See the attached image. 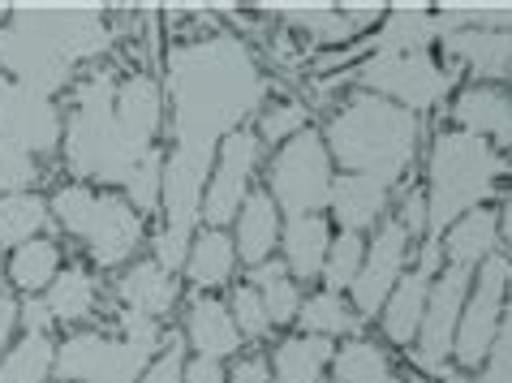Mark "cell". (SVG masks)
Here are the masks:
<instances>
[{
	"label": "cell",
	"mask_w": 512,
	"mask_h": 383,
	"mask_svg": "<svg viewBox=\"0 0 512 383\" xmlns=\"http://www.w3.org/2000/svg\"><path fill=\"white\" fill-rule=\"evenodd\" d=\"M250 285L259 289L263 297V306H267V315H272L276 328H284V323H297V310H302V285L289 276V267L276 263V259H267L259 267H250Z\"/></svg>",
	"instance_id": "e575fe53"
},
{
	"label": "cell",
	"mask_w": 512,
	"mask_h": 383,
	"mask_svg": "<svg viewBox=\"0 0 512 383\" xmlns=\"http://www.w3.org/2000/svg\"><path fill=\"white\" fill-rule=\"evenodd\" d=\"M358 82L366 95H379L405 112H431L448 99L452 74L435 61L431 52H409V56H366L358 65Z\"/></svg>",
	"instance_id": "ba28073f"
},
{
	"label": "cell",
	"mask_w": 512,
	"mask_h": 383,
	"mask_svg": "<svg viewBox=\"0 0 512 383\" xmlns=\"http://www.w3.org/2000/svg\"><path fill=\"white\" fill-rule=\"evenodd\" d=\"M0 297H9V267H5V254H0Z\"/></svg>",
	"instance_id": "f5cc1de1"
},
{
	"label": "cell",
	"mask_w": 512,
	"mask_h": 383,
	"mask_svg": "<svg viewBox=\"0 0 512 383\" xmlns=\"http://www.w3.org/2000/svg\"><path fill=\"white\" fill-rule=\"evenodd\" d=\"M18 302L13 297H0V358H5V349L18 340Z\"/></svg>",
	"instance_id": "7dc6e473"
},
{
	"label": "cell",
	"mask_w": 512,
	"mask_h": 383,
	"mask_svg": "<svg viewBox=\"0 0 512 383\" xmlns=\"http://www.w3.org/2000/svg\"><path fill=\"white\" fill-rule=\"evenodd\" d=\"M280 246H284L280 263L289 267V276L297 285H302V280H319L327 250H332V229H327L323 216H293V220H284Z\"/></svg>",
	"instance_id": "d4e9b609"
},
{
	"label": "cell",
	"mask_w": 512,
	"mask_h": 383,
	"mask_svg": "<svg viewBox=\"0 0 512 383\" xmlns=\"http://www.w3.org/2000/svg\"><path fill=\"white\" fill-rule=\"evenodd\" d=\"M9 22L22 26V31H31L39 44H48L74 69L82 61L104 56L112 44V31L95 5H13Z\"/></svg>",
	"instance_id": "9c48e42d"
},
{
	"label": "cell",
	"mask_w": 512,
	"mask_h": 383,
	"mask_svg": "<svg viewBox=\"0 0 512 383\" xmlns=\"http://www.w3.org/2000/svg\"><path fill=\"white\" fill-rule=\"evenodd\" d=\"M457 383H512V375L491 371V366H482V371H474V379H457Z\"/></svg>",
	"instance_id": "681fc988"
},
{
	"label": "cell",
	"mask_w": 512,
	"mask_h": 383,
	"mask_svg": "<svg viewBox=\"0 0 512 383\" xmlns=\"http://www.w3.org/2000/svg\"><path fill=\"white\" fill-rule=\"evenodd\" d=\"M508 280L512 267L500 254H491L478 272V285L469 289L461 323H457V340H452V362H461L465 371H478L487 362V353L495 345V332H500L504 319V302H508Z\"/></svg>",
	"instance_id": "8fae6325"
},
{
	"label": "cell",
	"mask_w": 512,
	"mask_h": 383,
	"mask_svg": "<svg viewBox=\"0 0 512 383\" xmlns=\"http://www.w3.org/2000/svg\"><path fill=\"white\" fill-rule=\"evenodd\" d=\"M332 155L319 130H302L289 143H280V151L267 164V194L276 198L280 216H319L332 198Z\"/></svg>",
	"instance_id": "52a82bcc"
},
{
	"label": "cell",
	"mask_w": 512,
	"mask_h": 383,
	"mask_svg": "<svg viewBox=\"0 0 512 383\" xmlns=\"http://www.w3.org/2000/svg\"><path fill=\"white\" fill-rule=\"evenodd\" d=\"M444 48L465 61L478 78H512V31H487V26H461V31L444 35Z\"/></svg>",
	"instance_id": "cb8c5ba5"
},
{
	"label": "cell",
	"mask_w": 512,
	"mask_h": 383,
	"mask_svg": "<svg viewBox=\"0 0 512 383\" xmlns=\"http://www.w3.org/2000/svg\"><path fill=\"white\" fill-rule=\"evenodd\" d=\"M125 203H130L142 220L160 207V190H164V151H147L134 164V173L125 177Z\"/></svg>",
	"instance_id": "f35d334b"
},
{
	"label": "cell",
	"mask_w": 512,
	"mask_h": 383,
	"mask_svg": "<svg viewBox=\"0 0 512 383\" xmlns=\"http://www.w3.org/2000/svg\"><path fill=\"white\" fill-rule=\"evenodd\" d=\"M418 134L422 125L414 112L388 104L379 95L358 91L345 99L323 130V143L332 164H345V173L375 177L383 186H396L418 155Z\"/></svg>",
	"instance_id": "7a4b0ae2"
},
{
	"label": "cell",
	"mask_w": 512,
	"mask_h": 383,
	"mask_svg": "<svg viewBox=\"0 0 512 383\" xmlns=\"http://www.w3.org/2000/svg\"><path fill=\"white\" fill-rule=\"evenodd\" d=\"M168 345V332L147 315L121 310V336L74 332L56 345V379L61 383H138L155 353Z\"/></svg>",
	"instance_id": "8992f818"
},
{
	"label": "cell",
	"mask_w": 512,
	"mask_h": 383,
	"mask_svg": "<svg viewBox=\"0 0 512 383\" xmlns=\"http://www.w3.org/2000/svg\"><path fill=\"white\" fill-rule=\"evenodd\" d=\"M272 13L284 22H293L297 31H306L310 39H319V44H345V39L358 35L353 22L345 18V9H336V5H276Z\"/></svg>",
	"instance_id": "8d00e7d4"
},
{
	"label": "cell",
	"mask_w": 512,
	"mask_h": 383,
	"mask_svg": "<svg viewBox=\"0 0 512 383\" xmlns=\"http://www.w3.org/2000/svg\"><path fill=\"white\" fill-rule=\"evenodd\" d=\"M44 302L52 310L56 328H61V323H65V328H74V323L95 315V306H99V280H95V272H87V267L69 263V267H61V276L48 285Z\"/></svg>",
	"instance_id": "4dcf8cb0"
},
{
	"label": "cell",
	"mask_w": 512,
	"mask_h": 383,
	"mask_svg": "<svg viewBox=\"0 0 512 383\" xmlns=\"http://www.w3.org/2000/svg\"><path fill=\"white\" fill-rule=\"evenodd\" d=\"M237 272V246L224 229H198L186 254V276L198 293H216Z\"/></svg>",
	"instance_id": "4316f807"
},
{
	"label": "cell",
	"mask_w": 512,
	"mask_h": 383,
	"mask_svg": "<svg viewBox=\"0 0 512 383\" xmlns=\"http://www.w3.org/2000/svg\"><path fill=\"white\" fill-rule=\"evenodd\" d=\"M263 95V69L237 35L216 31L168 52L164 99L173 104V143L216 151L263 108Z\"/></svg>",
	"instance_id": "6da1fadb"
},
{
	"label": "cell",
	"mask_w": 512,
	"mask_h": 383,
	"mask_svg": "<svg viewBox=\"0 0 512 383\" xmlns=\"http://www.w3.org/2000/svg\"><path fill=\"white\" fill-rule=\"evenodd\" d=\"M117 125L138 155L155 151V138H160V125H164V87L155 82L151 74H130L117 82Z\"/></svg>",
	"instance_id": "ac0fdd59"
},
{
	"label": "cell",
	"mask_w": 512,
	"mask_h": 383,
	"mask_svg": "<svg viewBox=\"0 0 512 383\" xmlns=\"http://www.w3.org/2000/svg\"><path fill=\"white\" fill-rule=\"evenodd\" d=\"M117 78L108 69H91L82 82H74L69 95V117H65V164L82 186H125V177L134 173L142 155L125 143L117 125Z\"/></svg>",
	"instance_id": "3957f363"
},
{
	"label": "cell",
	"mask_w": 512,
	"mask_h": 383,
	"mask_svg": "<svg viewBox=\"0 0 512 383\" xmlns=\"http://www.w3.org/2000/svg\"><path fill=\"white\" fill-rule=\"evenodd\" d=\"M181 340H186V349L194 353V358H207V362L233 358V353L241 349V332H237V323L229 315V302H220V297H211V293L190 297L186 332H181Z\"/></svg>",
	"instance_id": "d6986e66"
},
{
	"label": "cell",
	"mask_w": 512,
	"mask_h": 383,
	"mask_svg": "<svg viewBox=\"0 0 512 383\" xmlns=\"http://www.w3.org/2000/svg\"><path fill=\"white\" fill-rule=\"evenodd\" d=\"M409 246H414V237L401 220H383L375 241L366 246V259H362V272L353 280L349 289V302L358 310L362 319H379L383 302H388V293L396 289V280L405 276L409 267Z\"/></svg>",
	"instance_id": "5bb4252c"
},
{
	"label": "cell",
	"mask_w": 512,
	"mask_h": 383,
	"mask_svg": "<svg viewBox=\"0 0 512 383\" xmlns=\"http://www.w3.org/2000/svg\"><path fill=\"white\" fill-rule=\"evenodd\" d=\"M495 241H500V216L487 207L469 211V216H461L452 229L439 237V246H444V263L452 267H465V272H474L478 263L491 259Z\"/></svg>",
	"instance_id": "83f0119b"
},
{
	"label": "cell",
	"mask_w": 512,
	"mask_h": 383,
	"mask_svg": "<svg viewBox=\"0 0 512 383\" xmlns=\"http://www.w3.org/2000/svg\"><path fill=\"white\" fill-rule=\"evenodd\" d=\"M452 121L474 138H495L500 147H512V95L500 87H465L452 104Z\"/></svg>",
	"instance_id": "603a6c76"
},
{
	"label": "cell",
	"mask_w": 512,
	"mask_h": 383,
	"mask_svg": "<svg viewBox=\"0 0 512 383\" xmlns=\"http://www.w3.org/2000/svg\"><path fill=\"white\" fill-rule=\"evenodd\" d=\"M392 203V186H383L375 177H362V173H345L332 181V220L340 224L345 233H366L383 224V211Z\"/></svg>",
	"instance_id": "7402d4cb"
},
{
	"label": "cell",
	"mask_w": 512,
	"mask_h": 383,
	"mask_svg": "<svg viewBox=\"0 0 512 383\" xmlns=\"http://www.w3.org/2000/svg\"><path fill=\"white\" fill-rule=\"evenodd\" d=\"M5 267H9V289H18L26 297H44L52 280L61 276L65 259L52 237H35V241H26V246L9 250Z\"/></svg>",
	"instance_id": "f546056e"
},
{
	"label": "cell",
	"mask_w": 512,
	"mask_h": 383,
	"mask_svg": "<svg viewBox=\"0 0 512 383\" xmlns=\"http://www.w3.org/2000/svg\"><path fill=\"white\" fill-rule=\"evenodd\" d=\"M327 375L336 383H396L392 358L366 336H349L345 345L332 353V371Z\"/></svg>",
	"instance_id": "836d02e7"
},
{
	"label": "cell",
	"mask_w": 512,
	"mask_h": 383,
	"mask_svg": "<svg viewBox=\"0 0 512 383\" xmlns=\"http://www.w3.org/2000/svg\"><path fill=\"white\" fill-rule=\"evenodd\" d=\"M211 164H216V151L211 147L173 143V151L164 155V190H160L164 229H173L181 237L198 233V224H203V194H207V181H211Z\"/></svg>",
	"instance_id": "4fadbf2b"
},
{
	"label": "cell",
	"mask_w": 512,
	"mask_h": 383,
	"mask_svg": "<svg viewBox=\"0 0 512 383\" xmlns=\"http://www.w3.org/2000/svg\"><path fill=\"white\" fill-rule=\"evenodd\" d=\"M332 353L336 345L323 336H284L276 353L267 358L272 383H323V375L332 371Z\"/></svg>",
	"instance_id": "484cf974"
},
{
	"label": "cell",
	"mask_w": 512,
	"mask_h": 383,
	"mask_svg": "<svg viewBox=\"0 0 512 383\" xmlns=\"http://www.w3.org/2000/svg\"><path fill=\"white\" fill-rule=\"evenodd\" d=\"M362 259H366V246L358 233H340L332 237V250H327V263H323V289L327 293H345L353 289V280L362 272Z\"/></svg>",
	"instance_id": "74e56055"
},
{
	"label": "cell",
	"mask_w": 512,
	"mask_h": 383,
	"mask_svg": "<svg viewBox=\"0 0 512 383\" xmlns=\"http://www.w3.org/2000/svg\"><path fill=\"white\" fill-rule=\"evenodd\" d=\"M0 138L13 143L18 151H26L31 160L52 155L56 147H61V138H65V112L48 95L13 87L9 104L0 108Z\"/></svg>",
	"instance_id": "e0dca14e"
},
{
	"label": "cell",
	"mask_w": 512,
	"mask_h": 383,
	"mask_svg": "<svg viewBox=\"0 0 512 383\" xmlns=\"http://www.w3.org/2000/svg\"><path fill=\"white\" fill-rule=\"evenodd\" d=\"M297 323H302L306 336H358V310H349L345 293H310L302 310H297Z\"/></svg>",
	"instance_id": "d590c367"
},
{
	"label": "cell",
	"mask_w": 512,
	"mask_h": 383,
	"mask_svg": "<svg viewBox=\"0 0 512 383\" xmlns=\"http://www.w3.org/2000/svg\"><path fill=\"white\" fill-rule=\"evenodd\" d=\"M465 297H469V272L444 263V272H439L431 285V297H426V315H422V328L414 340V366L431 379H448L452 340H457Z\"/></svg>",
	"instance_id": "7c38bea8"
},
{
	"label": "cell",
	"mask_w": 512,
	"mask_h": 383,
	"mask_svg": "<svg viewBox=\"0 0 512 383\" xmlns=\"http://www.w3.org/2000/svg\"><path fill=\"white\" fill-rule=\"evenodd\" d=\"M0 69H5V78L13 87H26L48 99H56L74 82V65L61 61L48 44H39L31 31H22L13 22L0 26Z\"/></svg>",
	"instance_id": "2e32d148"
},
{
	"label": "cell",
	"mask_w": 512,
	"mask_h": 383,
	"mask_svg": "<svg viewBox=\"0 0 512 383\" xmlns=\"http://www.w3.org/2000/svg\"><path fill=\"white\" fill-rule=\"evenodd\" d=\"M9 95H13V82L5 78V69H0V108H5V104H9Z\"/></svg>",
	"instance_id": "816d5d0a"
},
{
	"label": "cell",
	"mask_w": 512,
	"mask_h": 383,
	"mask_svg": "<svg viewBox=\"0 0 512 383\" xmlns=\"http://www.w3.org/2000/svg\"><path fill=\"white\" fill-rule=\"evenodd\" d=\"M224 383H272V366H267V358H241L224 375Z\"/></svg>",
	"instance_id": "bcb514c9"
},
{
	"label": "cell",
	"mask_w": 512,
	"mask_h": 383,
	"mask_svg": "<svg viewBox=\"0 0 512 383\" xmlns=\"http://www.w3.org/2000/svg\"><path fill=\"white\" fill-rule=\"evenodd\" d=\"M504 173V160L487 138L465 130L435 134L426 155V237H444L452 224L469 211H478L495 194V181Z\"/></svg>",
	"instance_id": "277c9868"
},
{
	"label": "cell",
	"mask_w": 512,
	"mask_h": 383,
	"mask_svg": "<svg viewBox=\"0 0 512 383\" xmlns=\"http://www.w3.org/2000/svg\"><path fill=\"white\" fill-rule=\"evenodd\" d=\"M263 164V143L254 130H237L216 147L211 181L203 194V224L198 229H229L241 203L254 194V173Z\"/></svg>",
	"instance_id": "30bf717a"
},
{
	"label": "cell",
	"mask_w": 512,
	"mask_h": 383,
	"mask_svg": "<svg viewBox=\"0 0 512 383\" xmlns=\"http://www.w3.org/2000/svg\"><path fill=\"white\" fill-rule=\"evenodd\" d=\"M302 130H310V108L302 99H276L272 108H263L259 117V143H289Z\"/></svg>",
	"instance_id": "ab89813d"
},
{
	"label": "cell",
	"mask_w": 512,
	"mask_h": 383,
	"mask_svg": "<svg viewBox=\"0 0 512 383\" xmlns=\"http://www.w3.org/2000/svg\"><path fill=\"white\" fill-rule=\"evenodd\" d=\"M229 315H233V323H237L241 340H267V336L276 332V323H272V315H267L263 297H259V289H254L250 280L233 289V297H229Z\"/></svg>",
	"instance_id": "60d3db41"
},
{
	"label": "cell",
	"mask_w": 512,
	"mask_h": 383,
	"mask_svg": "<svg viewBox=\"0 0 512 383\" xmlns=\"http://www.w3.org/2000/svg\"><path fill=\"white\" fill-rule=\"evenodd\" d=\"M500 237L508 241V250H512V203L504 207V216H500Z\"/></svg>",
	"instance_id": "f907efd6"
},
{
	"label": "cell",
	"mask_w": 512,
	"mask_h": 383,
	"mask_svg": "<svg viewBox=\"0 0 512 383\" xmlns=\"http://www.w3.org/2000/svg\"><path fill=\"white\" fill-rule=\"evenodd\" d=\"M482 366L512 375V280H508V302H504L500 332H495V345H491V353H487V362H482Z\"/></svg>",
	"instance_id": "ee69618b"
},
{
	"label": "cell",
	"mask_w": 512,
	"mask_h": 383,
	"mask_svg": "<svg viewBox=\"0 0 512 383\" xmlns=\"http://www.w3.org/2000/svg\"><path fill=\"white\" fill-rule=\"evenodd\" d=\"M48 207H52V224H61V229L87 250V259L99 272L130 267L138 246L147 241V224L125 203V194L95 190V186H82V181H65V186L48 198Z\"/></svg>",
	"instance_id": "5b68a950"
},
{
	"label": "cell",
	"mask_w": 512,
	"mask_h": 383,
	"mask_svg": "<svg viewBox=\"0 0 512 383\" xmlns=\"http://www.w3.org/2000/svg\"><path fill=\"white\" fill-rule=\"evenodd\" d=\"M18 328L22 332H35V336H52L56 319L44 297H26V302H18Z\"/></svg>",
	"instance_id": "f6af8a7d"
},
{
	"label": "cell",
	"mask_w": 512,
	"mask_h": 383,
	"mask_svg": "<svg viewBox=\"0 0 512 383\" xmlns=\"http://www.w3.org/2000/svg\"><path fill=\"white\" fill-rule=\"evenodd\" d=\"M280 233H284V216L276 207V198L267 190H254L246 203H241L237 220H233V246H237V259L246 267H259L276 254L280 246Z\"/></svg>",
	"instance_id": "44dd1931"
},
{
	"label": "cell",
	"mask_w": 512,
	"mask_h": 383,
	"mask_svg": "<svg viewBox=\"0 0 512 383\" xmlns=\"http://www.w3.org/2000/svg\"><path fill=\"white\" fill-rule=\"evenodd\" d=\"M186 340H168V345L155 353V362L142 371L138 383H181V375H186Z\"/></svg>",
	"instance_id": "7bdbcfd3"
},
{
	"label": "cell",
	"mask_w": 512,
	"mask_h": 383,
	"mask_svg": "<svg viewBox=\"0 0 512 383\" xmlns=\"http://www.w3.org/2000/svg\"><path fill=\"white\" fill-rule=\"evenodd\" d=\"M35 181H39V164L26 151H18L13 143L0 138V198H5V194H22V190H35Z\"/></svg>",
	"instance_id": "b9f144b4"
},
{
	"label": "cell",
	"mask_w": 512,
	"mask_h": 383,
	"mask_svg": "<svg viewBox=\"0 0 512 383\" xmlns=\"http://www.w3.org/2000/svg\"><path fill=\"white\" fill-rule=\"evenodd\" d=\"M56 379V340L18 332L0 358V383H52Z\"/></svg>",
	"instance_id": "d6a6232c"
},
{
	"label": "cell",
	"mask_w": 512,
	"mask_h": 383,
	"mask_svg": "<svg viewBox=\"0 0 512 383\" xmlns=\"http://www.w3.org/2000/svg\"><path fill=\"white\" fill-rule=\"evenodd\" d=\"M444 35L439 31V18L431 9H414V5H401L383 18L379 35L371 39V56H409V52H426L435 39Z\"/></svg>",
	"instance_id": "f1b7e54d"
},
{
	"label": "cell",
	"mask_w": 512,
	"mask_h": 383,
	"mask_svg": "<svg viewBox=\"0 0 512 383\" xmlns=\"http://www.w3.org/2000/svg\"><path fill=\"white\" fill-rule=\"evenodd\" d=\"M439 272H444V246H439V237H422L414 272H405L396 280V289L388 293V302L379 310V328L392 345H414L418 340L426 297H431V285H435Z\"/></svg>",
	"instance_id": "9a60e30c"
},
{
	"label": "cell",
	"mask_w": 512,
	"mask_h": 383,
	"mask_svg": "<svg viewBox=\"0 0 512 383\" xmlns=\"http://www.w3.org/2000/svg\"><path fill=\"white\" fill-rule=\"evenodd\" d=\"M48 224H52V207L44 194H35V190L5 194L0 198V254L44 237Z\"/></svg>",
	"instance_id": "1f68e13d"
},
{
	"label": "cell",
	"mask_w": 512,
	"mask_h": 383,
	"mask_svg": "<svg viewBox=\"0 0 512 383\" xmlns=\"http://www.w3.org/2000/svg\"><path fill=\"white\" fill-rule=\"evenodd\" d=\"M181 383H224V366L207 362V358H194V362H186V375H181Z\"/></svg>",
	"instance_id": "c3c4849f"
},
{
	"label": "cell",
	"mask_w": 512,
	"mask_h": 383,
	"mask_svg": "<svg viewBox=\"0 0 512 383\" xmlns=\"http://www.w3.org/2000/svg\"><path fill=\"white\" fill-rule=\"evenodd\" d=\"M117 302L121 310H134V315H147L160 323L164 315H173L177 302H181V285L173 272H164L155 259H142V263H130L117 280Z\"/></svg>",
	"instance_id": "ffe728a7"
}]
</instances>
